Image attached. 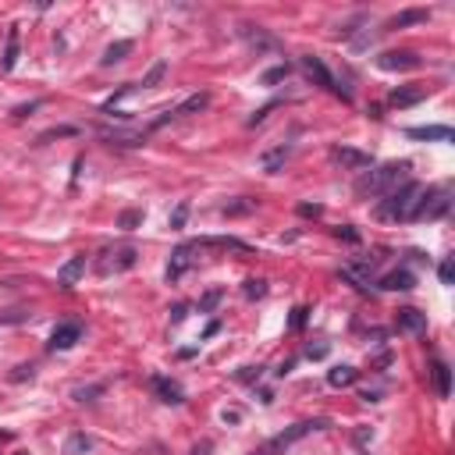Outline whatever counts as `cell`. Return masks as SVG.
Wrapping results in <instances>:
<instances>
[{"label": "cell", "instance_id": "ab89813d", "mask_svg": "<svg viewBox=\"0 0 455 455\" xmlns=\"http://www.w3.org/2000/svg\"><path fill=\"white\" fill-rule=\"evenodd\" d=\"M306 356H309V359H324V356H327V345H324V342H320V345H309Z\"/></svg>", "mask_w": 455, "mask_h": 455}, {"label": "cell", "instance_id": "8992f818", "mask_svg": "<svg viewBox=\"0 0 455 455\" xmlns=\"http://www.w3.org/2000/svg\"><path fill=\"white\" fill-rule=\"evenodd\" d=\"M331 160L342 164L345 171H366V168H374V157H370L366 150H356V146H335V150H331Z\"/></svg>", "mask_w": 455, "mask_h": 455}, {"label": "cell", "instance_id": "8fae6325", "mask_svg": "<svg viewBox=\"0 0 455 455\" xmlns=\"http://www.w3.org/2000/svg\"><path fill=\"white\" fill-rule=\"evenodd\" d=\"M238 32H242V39H245V43H249L256 54H260V50H278V39H274L271 32H267V29H260V25L242 22V25H238Z\"/></svg>", "mask_w": 455, "mask_h": 455}, {"label": "cell", "instance_id": "7402d4cb", "mask_svg": "<svg viewBox=\"0 0 455 455\" xmlns=\"http://www.w3.org/2000/svg\"><path fill=\"white\" fill-rule=\"evenodd\" d=\"M395 107H417V103L423 100V89H412V86H399V89H391L388 96Z\"/></svg>", "mask_w": 455, "mask_h": 455}, {"label": "cell", "instance_id": "f35d334b", "mask_svg": "<svg viewBox=\"0 0 455 455\" xmlns=\"http://www.w3.org/2000/svg\"><path fill=\"white\" fill-rule=\"evenodd\" d=\"M238 381H260V366H242L238 370Z\"/></svg>", "mask_w": 455, "mask_h": 455}, {"label": "cell", "instance_id": "484cf974", "mask_svg": "<svg viewBox=\"0 0 455 455\" xmlns=\"http://www.w3.org/2000/svg\"><path fill=\"white\" fill-rule=\"evenodd\" d=\"M164 75H168V60H153L150 71L142 75L139 86H142V89H153V86H160V82H164Z\"/></svg>", "mask_w": 455, "mask_h": 455}, {"label": "cell", "instance_id": "74e56055", "mask_svg": "<svg viewBox=\"0 0 455 455\" xmlns=\"http://www.w3.org/2000/svg\"><path fill=\"white\" fill-rule=\"evenodd\" d=\"M299 214L302 217H320V203H299Z\"/></svg>", "mask_w": 455, "mask_h": 455}, {"label": "cell", "instance_id": "44dd1931", "mask_svg": "<svg viewBox=\"0 0 455 455\" xmlns=\"http://www.w3.org/2000/svg\"><path fill=\"white\" fill-rule=\"evenodd\" d=\"M129 54H132V39H118V43H111L107 50H103L100 65H103V68H111V65H118V60H125Z\"/></svg>", "mask_w": 455, "mask_h": 455}, {"label": "cell", "instance_id": "e575fe53", "mask_svg": "<svg viewBox=\"0 0 455 455\" xmlns=\"http://www.w3.org/2000/svg\"><path fill=\"white\" fill-rule=\"evenodd\" d=\"M306 313H309L306 306H296V309H292V331H302V327H306Z\"/></svg>", "mask_w": 455, "mask_h": 455}, {"label": "cell", "instance_id": "6da1fadb", "mask_svg": "<svg viewBox=\"0 0 455 455\" xmlns=\"http://www.w3.org/2000/svg\"><path fill=\"white\" fill-rule=\"evenodd\" d=\"M423 196V185L420 181H402V189H391L381 203H377V217L381 221H409L417 203Z\"/></svg>", "mask_w": 455, "mask_h": 455}, {"label": "cell", "instance_id": "30bf717a", "mask_svg": "<svg viewBox=\"0 0 455 455\" xmlns=\"http://www.w3.org/2000/svg\"><path fill=\"white\" fill-rule=\"evenodd\" d=\"M78 338H82V324H78V320L57 324L54 335H50V348H54V353H65V348H71Z\"/></svg>", "mask_w": 455, "mask_h": 455}, {"label": "cell", "instance_id": "4dcf8cb0", "mask_svg": "<svg viewBox=\"0 0 455 455\" xmlns=\"http://www.w3.org/2000/svg\"><path fill=\"white\" fill-rule=\"evenodd\" d=\"M249 210H253V203H249V199H238V203L221 206V214H224V217H238V214H249Z\"/></svg>", "mask_w": 455, "mask_h": 455}, {"label": "cell", "instance_id": "7bdbcfd3", "mask_svg": "<svg viewBox=\"0 0 455 455\" xmlns=\"http://www.w3.org/2000/svg\"><path fill=\"white\" fill-rule=\"evenodd\" d=\"M185 313H189L185 306H175V309H171V324H181V320H185Z\"/></svg>", "mask_w": 455, "mask_h": 455}, {"label": "cell", "instance_id": "603a6c76", "mask_svg": "<svg viewBox=\"0 0 455 455\" xmlns=\"http://www.w3.org/2000/svg\"><path fill=\"white\" fill-rule=\"evenodd\" d=\"M356 377H359L356 366H335V370L327 374V384H331V388H348V384H356Z\"/></svg>", "mask_w": 455, "mask_h": 455}, {"label": "cell", "instance_id": "1f68e13d", "mask_svg": "<svg viewBox=\"0 0 455 455\" xmlns=\"http://www.w3.org/2000/svg\"><path fill=\"white\" fill-rule=\"evenodd\" d=\"M142 224V210H125L118 217V228H125V232H132V228H139Z\"/></svg>", "mask_w": 455, "mask_h": 455}, {"label": "cell", "instance_id": "9a60e30c", "mask_svg": "<svg viewBox=\"0 0 455 455\" xmlns=\"http://www.w3.org/2000/svg\"><path fill=\"white\" fill-rule=\"evenodd\" d=\"M377 285L384 288V292H409V288L417 285V278H412V274L406 271V267H402V271H391V274H384Z\"/></svg>", "mask_w": 455, "mask_h": 455}, {"label": "cell", "instance_id": "b9f144b4", "mask_svg": "<svg viewBox=\"0 0 455 455\" xmlns=\"http://www.w3.org/2000/svg\"><path fill=\"white\" fill-rule=\"evenodd\" d=\"M221 420H224V423H238V420H242V412H238V409H224V412H221Z\"/></svg>", "mask_w": 455, "mask_h": 455}, {"label": "cell", "instance_id": "8d00e7d4", "mask_svg": "<svg viewBox=\"0 0 455 455\" xmlns=\"http://www.w3.org/2000/svg\"><path fill=\"white\" fill-rule=\"evenodd\" d=\"M335 235H338V238H345V242H353V245L359 242V232H353L348 224H345V228H335Z\"/></svg>", "mask_w": 455, "mask_h": 455}, {"label": "cell", "instance_id": "f1b7e54d", "mask_svg": "<svg viewBox=\"0 0 455 455\" xmlns=\"http://www.w3.org/2000/svg\"><path fill=\"white\" fill-rule=\"evenodd\" d=\"M242 296L245 299H263L267 296V281L263 278H249V281L242 285Z\"/></svg>", "mask_w": 455, "mask_h": 455}, {"label": "cell", "instance_id": "5bb4252c", "mask_svg": "<svg viewBox=\"0 0 455 455\" xmlns=\"http://www.w3.org/2000/svg\"><path fill=\"white\" fill-rule=\"evenodd\" d=\"M192 249H196L192 242H189V245H178V249H175V256H171V263H168V281H178V278L192 267Z\"/></svg>", "mask_w": 455, "mask_h": 455}, {"label": "cell", "instance_id": "277c9868", "mask_svg": "<svg viewBox=\"0 0 455 455\" xmlns=\"http://www.w3.org/2000/svg\"><path fill=\"white\" fill-rule=\"evenodd\" d=\"M448 206H452L448 189H438V192H427L423 189V196H420V203H417V210H412L409 221H438V217L448 214Z\"/></svg>", "mask_w": 455, "mask_h": 455}, {"label": "cell", "instance_id": "e0dca14e", "mask_svg": "<svg viewBox=\"0 0 455 455\" xmlns=\"http://www.w3.org/2000/svg\"><path fill=\"white\" fill-rule=\"evenodd\" d=\"M288 153H292V150H288V146H285V142H281V146H274V150H267V153L260 157V168H263L267 175H278V171L285 168V160H288Z\"/></svg>", "mask_w": 455, "mask_h": 455}, {"label": "cell", "instance_id": "83f0119b", "mask_svg": "<svg viewBox=\"0 0 455 455\" xmlns=\"http://www.w3.org/2000/svg\"><path fill=\"white\" fill-rule=\"evenodd\" d=\"M288 71H292L288 65H274V68H267V71L260 75V86H278V82H285V78H288Z\"/></svg>", "mask_w": 455, "mask_h": 455}, {"label": "cell", "instance_id": "f6af8a7d", "mask_svg": "<svg viewBox=\"0 0 455 455\" xmlns=\"http://www.w3.org/2000/svg\"><path fill=\"white\" fill-rule=\"evenodd\" d=\"M206 452H210V445H199V448H196L192 455H206Z\"/></svg>", "mask_w": 455, "mask_h": 455}, {"label": "cell", "instance_id": "60d3db41", "mask_svg": "<svg viewBox=\"0 0 455 455\" xmlns=\"http://www.w3.org/2000/svg\"><path fill=\"white\" fill-rule=\"evenodd\" d=\"M11 381H32V366H14Z\"/></svg>", "mask_w": 455, "mask_h": 455}, {"label": "cell", "instance_id": "2e32d148", "mask_svg": "<svg viewBox=\"0 0 455 455\" xmlns=\"http://www.w3.org/2000/svg\"><path fill=\"white\" fill-rule=\"evenodd\" d=\"M427 11L423 8H412V11H402V14H395V18H388L384 22V32H391V29H406V25H420V22H427Z\"/></svg>", "mask_w": 455, "mask_h": 455}, {"label": "cell", "instance_id": "ac0fdd59", "mask_svg": "<svg viewBox=\"0 0 455 455\" xmlns=\"http://www.w3.org/2000/svg\"><path fill=\"white\" fill-rule=\"evenodd\" d=\"M409 139H434V142H452V129L448 125H420V129H409Z\"/></svg>", "mask_w": 455, "mask_h": 455}, {"label": "cell", "instance_id": "836d02e7", "mask_svg": "<svg viewBox=\"0 0 455 455\" xmlns=\"http://www.w3.org/2000/svg\"><path fill=\"white\" fill-rule=\"evenodd\" d=\"M96 395H103V384H93V388H75V402H93Z\"/></svg>", "mask_w": 455, "mask_h": 455}, {"label": "cell", "instance_id": "7c38bea8", "mask_svg": "<svg viewBox=\"0 0 455 455\" xmlns=\"http://www.w3.org/2000/svg\"><path fill=\"white\" fill-rule=\"evenodd\" d=\"M395 324H399V331H406V335H423V331H427V313L406 306V309H399Z\"/></svg>", "mask_w": 455, "mask_h": 455}, {"label": "cell", "instance_id": "cb8c5ba5", "mask_svg": "<svg viewBox=\"0 0 455 455\" xmlns=\"http://www.w3.org/2000/svg\"><path fill=\"white\" fill-rule=\"evenodd\" d=\"M434 388H438V395L441 399H448L452 395V370H448V363H434Z\"/></svg>", "mask_w": 455, "mask_h": 455}, {"label": "cell", "instance_id": "9c48e42d", "mask_svg": "<svg viewBox=\"0 0 455 455\" xmlns=\"http://www.w3.org/2000/svg\"><path fill=\"white\" fill-rule=\"evenodd\" d=\"M150 388L160 395V402H168V406H181L185 402V388L171 377H164V374H153L150 377Z\"/></svg>", "mask_w": 455, "mask_h": 455}, {"label": "cell", "instance_id": "ba28073f", "mask_svg": "<svg viewBox=\"0 0 455 455\" xmlns=\"http://www.w3.org/2000/svg\"><path fill=\"white\" fill-rule=\"evenodd\" d=\"M302 71H306L309 78H313V82H317V86H324V89H331V93H342V86H338V82H335V75H331V71H327V65H324V60H320V57H313V54H306V57H302Z\"/></svg>", "mask_w": 455, "mask_h": 455}, {"label": "cell", "instance_id": "52a82bcc", "mask_svg": "<svg viewBox=\"0 0 455 455\" xmlns=\"http://www.w3.org/2000/svg\"><path fill=\"white\" fill-rule=\"evenodd\" d=\"M377 68L381 71H412V68H420V57L412 50H388L377 57Z\"/></svg>", "mask_w": 455, "mask_h": 455}, {"label": "cell", "instance_id": "4316f807", "mask_svg": "<svg viewBox=\"0 0 455 455\" xmlns=\"http://www.w3.org/2000/svg\"><path fill=\"white\" fill-rule=\"evenodd\" d=\"M65 452L68 455H89L93 452V438H89V434H71L68 445H65Z\"/></svg>", "mask_w": 455, "mask_h": 455}, {"label": "cell", "instance_id": "f546056e", "mask_svg": "<svg viewBox=\"0 0 455 455\" xmlns=\"http://www.w3.org/2000/svg\"><path fill=\"white\" fill-rule=\"evenodd\" d=\"M221 299H224V288H210V292L199 299V313H210V309H214Z\"/></svg>", "mask_w": 455, "mask_h": 455}, {"label": "cell", "instance_id": "3957f363", "mask_svg": "<svg viewBox=\"0 0 455 455\" xmlns=\"http://www.w3.org/2000/svg\"><path fill=\"white\" fill-rule=\"evenodd\" d=\"M324 427H327V420H324V417H320V420H302V423H292L288 430L274 434V438L267 441V445H260V448H256L253 455H285V452L292 448L296 441H302L309 430H324Z\"/></svg>", "mask_w": 455, "mask_h": 455}, {"label": "cell", "instance_id": "bcb514c9", "mask_svg": "<svg viewBox=\"0 0 455 455\" xmlns=\"http://www.w3.org/2000/svg\"><path fill=\"white\" fill-rule=\"evenodd\" d=\"M18 455H25V452H18Z\"/></svg>", "mask_w": 455, "mask_h": 455}, {"label": "cell", "instance_id": "ee69618b", "mask_svg": "<svg viewBox=\"0 0 455 455\" xmlns=\"http://www.w3.org/2000/svg\"><path fill=\"white\" fill-rule=\"evenodd\" d=\"M292 366H296V363H292V359H285V363H281V366H278V370H274V374H278V377H285V374H288V370H292Z\"/></svg>", "mask_w": 455, "mask_h": 455}, {"label": "cell", "instance_id": "d4e9b609", "mask_svg": "<svg viewBox=\"0 0 455 455\" xmlns=\"http://www.w3.org/2000/svg\"><path fill=\"white\" fill-rule=\"evenodd\" d=\"M196 245H217V249H235V253H249V245L242 238H232V235H221V238H196Z\"/></svg>", "mask_w": 455, "mask_h": 455}, {"label": "cell", "instance_id": "ffe728a7", "mask_svg": "<svg viewBox=\"0 0 455 455\" xmlns=\"http://www.w3.org/2000/svg\"><path fill=\"white\" fill-rule=\"evenodd\" d=\"M210 107V96L206 93H196V96H189V100H181L178 107L171 111V118H185V114H199V111H206Z\"/></svg>", "mask_w": 455, "mask_h": 455}, {"label": "cell", "instance_id": "d6a6232c", "mask_svg": "<svg viewBox=\"0 0 455 455\" xmlns=\"http://www.w3.org/2000/svg\"><path fill=\"white\" fill-rule=\"evenodd\" d=\"M185 217H189V203H178L175 206V214H171V228H175V232H181V228H185Z\"/></svg>", "mask_w": 455, "mask_h": 455}, {"label": "cell", "instance_id": "d590c367", "mask_svg": "<svg viewBox=\"0 0 455 455\" xmlns=\"http://www.w3.org/2000/svg\"><path fill=\"white\" fill-rule=\"evenodd\" d=\"M438 278H441L445 285H452V281H455V267H452V260H445V263L438 267Z\"/></svg>", "mask_w": 455, "mask_h": 455}, {"label": "cell", "instance_id": "5b68a950", "mask_svg": "<svg viewBox=\"0 0 455 455\" xmlns=\"http://www.w3.org/2000/svg\"><path fill=\"white\" fill-rule=\"evenodd\" d=\"M103 256H107V260L100 263V274H111V271H132L135 260H139V249H135L132 242H125V245H118V249H107Z\"/></svg>", "mask_w": 455, "mask_h": 455}, {"label": "cell", "instance_id": "7a4b0ae2", "mask_svg": "<svg viewBox=\"0 0 455 455\" xmlns=\"http://www.w3.org/2000/svg\"><path fill=\"white\" fill-rule=\"evenodd\" d=\"M406 171L409 164H381V168H374L370 175H363L356 181V196H388L391 189H399V185L406 181Z\"/></svg>", "mask_w": 455, "mask_h": 455}, {"label": "cell", "instance_id": "4fadbf2b", "mask_svg": "<svg viewBox=\"0 0 455 455\" xmlns=\"http://www.w3.org/2000/svg\"><path fill=\"white\" fill-rule=\"evenodd\" d=\"M82 274H86V256H71V260L57 271V285H60V288H75V285L82 281Z\"/></svg>", "mask_w": 455, "mask_h": 455}, {"label": "cell", "instance_id": "d6986e66", "mask_svg": "<svg viewBox=\"0 0 455 455\" xmlns=\"http://www.w3.org/2000/svg\"><path fill=\"white\" fill-rule=\"evenodd\" d=\"M18 43H22V39H18V25H11V29H8V47H4V57H0V68H4V71H14V65H18V50H22Z\"/></svg>", "mask_w": 455, "mask_h": 455}]
</instances>
